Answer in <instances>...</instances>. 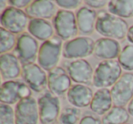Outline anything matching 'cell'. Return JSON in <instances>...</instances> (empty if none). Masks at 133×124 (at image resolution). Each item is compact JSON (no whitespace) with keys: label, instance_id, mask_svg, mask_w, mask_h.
Segmentation results:
<instances>
[{"label":"cell","instance_id":"obj_1","mask_svg":"<svg viewBox=\"0 0 133 124\" xmlns=\"http://www.w3.org/2000/svg\"><path fill=\"white\" fill-rule=\"evenodd\" d=\"M128 23L123 18L108 11H99L96 23V31L107 38L120 40L127 37L129 30Z\"/></svg>","mask_w":133,"mask_h":124},{"label":"cell","instance_id":"obj_2","mask_svg":"<svg viewBox=\"0 0 133 124\" xmlns=\"http://www.w3.org/2000/svg\"><path fill=\"white\" fill-rule=\"evenodd\" d=\"M122 76V68L117 60L100 61L93 76V85L98 89L112 87Z\"/></svg>","mask_w":133,"mask_h":124},{"label":"cell","instance_id":"obj_3","mask_svg":"<svg viewBox=\"0 0 133 124\" xmlns=\"http://www.w3.org/2000/svg\"><path fill=\"white\" fill-rule=\"evenodd\" d=\"M63 40L57 36L45 41L39 48L37 63L44 70L51 71L57 68L63 50Z\"/></svg>","mask_w":133,"mask_h":124},{"label":"cell","instance_id":"obj_4","mask_svg":"<svg viewBox=\"0 0 133 124\" xmlns=\"http://www.w3.org/2000/svg\"><path fill=\"white\" fill-rule=\"evenodd\" d=\"M53 27L57 37L69 41L77 37L78 31L76 15L70 10L59 9L53 17Z\"/></svg>","mask_w":133,"mask_h":124},{"label":"cell","instance_id":"obj_5","mask_svg":"<svg viewBox=\"0 0 133 124\" xmlns=\"http://www.w3.org/2000/svg\"><path fill=\"white\" fill-rule=\"evenodd\" d=\"M41 124H56L60 116V100L49 90H45L37 99Z\"/></svg>","mask_w":133,"mask_h":124},{"label":"cell","instance_id":"obj_6","mask_svg":"<svg viewBox=\"0 0 133 124\" xmlns=\"http://www.w3.org/2000/svg\"><path fill=\"white\" fill-rule=\"evenodd\" d=\"M32 89L21 80H8L1 85L0 101L3 104H17L21 100L32 97Z\"/></svg>","mask_w":133,"mask_h":124},{"label":"cell","instance_id":"obj_7","mask_svg":"<svg viewBox=\"0 0 133 124\" xmlns=\"http://www.w3.org/2000/svg\"><path fill=\"white\" fill-rule=\"evenodd\" d=\"M95 41L89 37H77L63 45L62 56L66 59H83L92 55Z\"/></svg>","mask_w":133,"mask_h":124},{"label":"cell","instance_id":"obj_8","mask_svg":"<svg viewBox=\"0 0 133 124\" xmlns=\"http://www.w3.org/2000/svg\"><path fill=\"white\" fill-rule=\"evenodd\" d=\"M39 48L37 39L32 37L29 33L24 32L17 37L13 54L18 58L22 65L34 63L38 56Z\"/></svg>","mask_w":133,"mask_h":124},{"label":"cell","instance_id":"obj_9","mask_svg":"<svg viewBox=\"0 0 133 124\" xmlns=\"http://www.w3.org/2000/svg\"><path fill=\"white\" fill-rule=\"evenodd\" d=\"M0 23L2 28L13 34L24 33V30L28 28V16L22 9H18L14 6H6L2 11Z\"/></svg>","mask_w":133,"mask_h":124},{"label":"cell","instance_id":"obj_10","mask_svg":"<svg viewBox=\"0 0 133 124\" xmlns=\"http://www.w3.org/2000/svg\"><path fill=\"white\" fill-rule=\"evenodd\" d=\"M22 78L25 83L37 93L43 92L48 87V75L46 71L36 63L22 65Z\"/></svg>","mask_w":133,"mask_h":124},{"label":"cell","instance_id":"obj_11","mask_svg":"<svg viewBox=\"0 0 133 124\" xmlns=\"http://www.w3.org/2000/svg\"><path fill=\"white\" fill-rule=\"evenodd\" d=\"M113 104L124 107L133 99V73L126 72L111 87L110 89Z\"/></svg>","mask_w":133,"mask_h":124},{"label":"cell","instance_id":"obj_12","mask_svg":"<svg viewBox=\"0 0 133 124\" xmlns=\"http://www.w3.org/2000/svg\"><path fill=\"white\" fill-rule=\"evenodd\" d=\"M66 70L71 80L77 84L90 85L93 83L94 69L86 59H74L66 66Z\"/></svg>","mask_w":133,"mask_h":124},{"label":"cell","instance_id":"obj_13","mask_svg":"<svg viewBox=\"0 0 133 124\" xmlns=\"http://www.w3.org/2000/svg\"><path fill=\"white\" fill-rule=\"evenodd\" d=\"M16 124H38L39 112L37 101L33 98L21 100L16 105Z\"/></svg>","mask_w":133,"mask_h":124},{"label":"cell","instance_id":"obj_14","mask_svg":"<svg viewBox=\"0 0 133 124\" xmlns=\"http://www.w3.org/2000/svg\"><path fill=\"white\" fill-rule=\"evenodd\" d=\"M71 86L70 77L63 68L57 67L48 73V90L56 96L60 97L68 93Z\"/></svg>","mask_w":133,"mask_h":124},{"label":"cell","instance_id":"obj_15","mask_svg":"<svg viewBox=\"0 0 133 124\" xmlns=\"http://www.w3.org/2000/svg\"><path fill=\"white\" fill-rule=\"evenodd\" d=\"M121 49L118 41L107 37H100L95 41L93 55L101 61L114 60L116 57H118Z\"/></svg>","mask_w":133,"mask_h":124},{"label":"cell","instance_id":"obj_16","mask_svg":"<svg viewBox=\"0 0 133 124\" xmlns=\"http://www.w3.org/2000/svg\"><path fill=\"white\" fill-rule=\"evenodd\" d=\"M93 96H94V93L91 88L87 85H82V84L72 85L66 93L68 101L78 109L90 106Z\"/></svg>","mask_w":133,"mask_h":124},{"label":"cell","instance_id":"obj_17","mask_svg":"<svg viewBox=\"0 0 133 124\" xmlns=\"http://www.w3.org/2000/svg\"><path fill=\"white\" fill-rule=\"evenodd\" d=\"M25 12L31 18L49 19L57 14L56 3L50 0H35L25 8Z\"/></svg>","mask_w":133,"mask_h":124},{"label":"cell","instance_id":"obj_18","mask_svg":"<svg viewBox=\"0 0 133 124\" xmlns=\"http://www.w3.org/2000/svg\"><path fill=\"white\" fill-rule=\"evenodd\" d=\"M76 17L78 31L83 34L84 37L93 34L96 29V23L98 19V13L94 9H91L88 6H82L78 9Z\"/></svg>","mask_w":133,"mask_h":124},{"label":"cell","instance_id":"obj_19","mask_svg":"<svg viewBox=\"0 0 133 124\" xmlns=\"http://www.w3.org/2000/svg\"><path fill=\"white\" fill-rule=\"evenodd\" d=\"M0 72L4 80H15L22 73L20 61L12 53H6L0 57Z\"/></svg>","mask_w":133,"mask_h":124},{"label":"cell","instance_id":"obj_20","mask_svg":"<svg viewBox=\"0 0 133 124\" xmlns=\"http://www.w3.org/2000/svg\"><path fill=\"white\" fill-rule=\"evenodd\" d=\"M28 31L32 37L43 42L54 37V27L49 21L40 18H30Z\"/></svg>","mask_w":133,"mask_h":124},{"label":"cell","instance_id":"obj_21","mask_svg":"<svg viewBox=\"0 0 133 124\" xmlns=\"http://www.w3.org/2000/svg\"><path fill=\"white\" fill-rule=\"evenodd\" d=\"M113 100L109 89H98L94 93L90 103L91 111L97 115H105L112 108Z\"/></svg>","mask_w":133,"mask_h":124},{"label":"cell","instance_id":"obj_22","mask_svg":"<svg viewBox=\"0 0 133 124\" xmlns=\"http://www.w3.org/2000/svg\"><path fill=\"white\" fill-rule=\"evenodd\" d=\"M108 10L120 18L132 17L133 0H111L108 2Z\"/></svg>","mask_w":133,"mask_h":124},{"label":"cell","instance_id":"obj_23","mask_svg":"<svg viewBox=\"0 0 133 124\" xmlns=\"http://www.w3.org/2000/svg\"><path fill=\"white\" fill-rule=\"evenodd\" d=\"M129 113L124 107L113 106L111 109L102 117V124H127Z\"/></svg>","mask_w":133,"mask_h":124},{"label":"cell","instance_id":"obj_24","mask_svg":"<svg viewBox=\"0 0 133 124\" xmlns=\"http://www.w3.org/2000/svg\"><path fill=\"white\" fill-rule=\"evenodd\" d=\"M17 39L13 33L8 31L4 28H0V53L1 55L8 53L14 49L17 45Z\"/></svg>","mask_w":133,"mask_h":124},{"label":"cell","instance_id":"obj_25","mask_svg":"<svg viewBox=\"0 0 133 124\" xmlns=\"http://www.w3.org/2000/svg\"><path fill=\"white\" fill-rule=\"evenodd\" d=\"M81 111L75 107H68L61 110L58 119L59 124H77L79 123Z\"/></svg>","mask_w":133,"mask_h":124},{"label":"cell","instance_id":"obj_26","mask_svg":"<svg viewBox=\"0 0 133 124\" xmlns=\"http://www.w3.org/2000/svg\"><path fill=\"white\" fill-rule=\"evenodd\" d=\"M118 61L124 70H133V45H126L122 48Z\"/></svg>","mask_w":133,"mask_h":124},{"label":"cell","instance_id":"obj_27","mask_svg":"<svg viewBox=\"0 0 133 124\" xmlns=\"http://www.w3.org/2000/svg\"><path fill=\"white\" fill-rule=\"evenodd\" d=\"M0 124H16L13 108L8 104H0Z\"/></svg>","mask_w":133,"mask_h":124},{"label":"cell","instance_id":"obj_28","mask_svg":"<svg viewBox=\"0 0 133 124\" xmlns=\"http://www.w3.org/2000/svg\"><path fill=\"white\" fill-rule=\"evenodd\" d=\"M56 5L58 6L59 8H61L64 10H72L76 9L81 4V1L79 0H57L55 1Z\"/></svg>","mask_w":133,"mask_h":124},{"label":"cell","instance_id":"obj_29","mask_svg":"<svg viewBox=\"0 0 133 124\" xmlns=\"http://www.w3.org/2000/svg\"><path fill=\"white\" fill-rule=\"evenodd\" d=\"M78 124H102V121L98 116L91 114V113L86 112L81 117Z\"/></svg>","mask_w":133,"mask_h":124},{"label":"cell","instance_id":"obj_30","mask_svg":"<svg viewBox=\"0 0 133 124\" xmlns=\"http://www.w3.org/2000/svg\"><path fill=\"white\" fill-rule=\"evenodd\" d=\"M86 5L88 6V8H91V9H98V8H102L106 6L107 2L104 1V0H95V1H92V0H85L84 1Z\"/></svg>","mask_w":133,"mask_h":124},{"label":"cell","instance_id":"obj_31","mask_svg":"<svg viewBox=\"0 0 133 124\" xmlns=\"http://www.w3.org/2000/svg\"><path fill=\"white\" fill-rule=\"evenodd\" d=\"M32 1L30 0H9L8 1V4L10 5V6H14L16 8H26L30 4H31Z\"/></svg>","mask_w":133,"mask_h":124},{"label":"cell","instance_id":"obj_32","mask_svg":"<svg viewBox=\"0 0 133 124\" xmlns=\"http://www.w3.org/2000/svg\"><path fill=\"white\" fill-rule=\"evenodd\" d=\"M127 39L129 43H131V45H133V25L131 27H129V30L127 33Z\"/></svg>","mask_w":133,"mask_h":124},{"label":"cell","instance_id":"obj_33","mask_svg":"<svg viewBox=\"0 0 133 124\" xmlns=\"http://www.w3.org/2000/svg\"><path fill=\"white\" fill-rule=\"evenodd\" d=\"M127 109H128V111H129V115H130L131 117H133V99L130 100V102L128 104Z\"/></svg>","mask_w":133,"mask_h":124},{"label":"cell","instance_id":"obj_34","mask_svg":"<svg viewBox=\"0 0 133 124\" xmlns=\"http://www.w3.org/2000/svg\"><path fill=\"white\" fill-rule=\"evenodd\" d=\"M6 1H4V0H2V1H0V9L2 10V11H4L5 10V6H6Z\"/></svg>","mask_w":133,"mask_h":124},{"label":"cell","instance_id":"obj_35","mask_svg":"<svg viewBox=\"0 0 133 124\" xmlns=\"http://www.w3.org/2000/svg\"><path fill=\"white\" fill-rule=\"evenodd\" d=\"M127 124H128V123H127Z\"/></svg>","mask_w":133,"mask_h":124}]
</instances>
